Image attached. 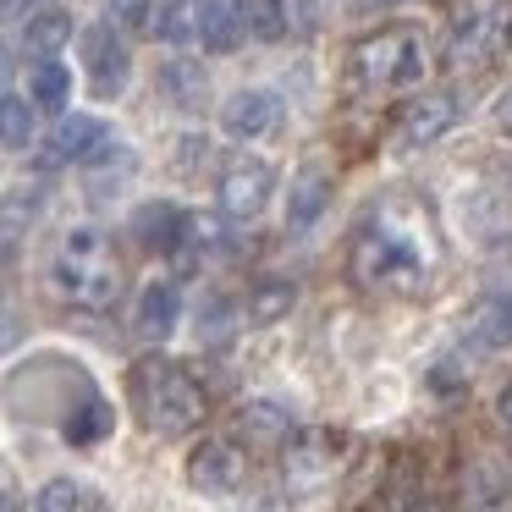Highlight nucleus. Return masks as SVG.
Instances as JSON below:
<instances>
[{"instance_id":"obj_1","label":"nucleus","mask_w":512,"mask_h":512,"mask_svg":"<svg viewBox=\"0 0 512 512\" xmlns=\"http://www.w3.org/2000/svg\"><path fill=\"white\" fill-rule=\"evenodd\" d=\"M347 270L358 292H419L435 270V237L408 210H375L358 226Z\"/></svg>"},{"instance_id":"obj_2","label":"nucleus","mask_w":512,"mask_h":512,"mask_svg":"<svg viewBox=\"0 0 512 512\" xmlns=\"http://www.w3.org/2000/svg\"><path fill=\"white\" fill-rule=\"evenodd\" d=\"M122 287V259L100 226H72L50 259V292L72 309H111Z\"/></svg>"},{"instance_id":"obj_3","label":"nucleus","mask_w":512,"mask_h":512,"mask_svg":"<svg viewBox=\"0 0 512 512\" xmlns=\"http://www.w3.org/2000/svg\"><path fill=\"white\" fill-rule=\"evenodd\" d=\"M127 397L133 413L149 435H188L193 424H204V391L171 358H138L127 375Z\"/></svg>"},{"instance_id":"obj_4","label":"nucleus","mask_w":512,"mask_h":512,"mask_svg":"<svg viewBox=\"0 0 512 512\" xmlns=\"http://www.w3.org/2000/svg\"><path fill=\"white\" fill-rule=\"evenodd\" d=\"M353 78L364 83V89H413V83L424 78V67H430V50H424V34L419 28H380V34L358 39L353 45Z\"/></svg>"},{"instance_id":"obj_5","label":"nucleus","mask_w":512,"mask_h":512,"mask_svg":"<svg viewBox=\"0 0 512 512\" xmlns=\"http://www.w3.org/2000/svg\"><path fill=\"white\" fill-rule=\"evenodd\" d=\"M512 45V6L507 0H457L446 23V67L479 72Z\"/></svg>"},{"instance_id":"obj_6","label":"nucleus","mask_w":512,"mask_h":512,"mask_svg":"<svg viewBox=\"0 0 512 512\" xmlns=\"http://www.w3.org/2000/svg\"><path fill=\"white\" fill-rule=\"evenodd\" d=\"M270 193H276V166L265 155H243L221 171V210L232 221H254L270 204Z\"/></svg>"},{"instance_id":"obj_7","label":"nucleus","mask_w":512,"mask_h":512,"mask_svg":"<svg viewBox=\"0 0 512 512\" xmlns=\"http://www.w3.org/2000/svg\"><path fill=\"white\" fill-rule=\"evenodd\" d=\"M83 67H89L94 94H105V100L127 89V78H133V50H127V39L116 34V23L83 34Z\"/></svg>"},{"instance_id":"obj_8","label":"nucleus","mask_w":512,"mask_h":512,"mask_svg":"<svg viewBox=\"0 0 512 512\" xmlns=\"http://www.w3.org/2000/svg\"><path fill=\"white\" fill-rule=\"evenodd\" d=\"M336 452H342V441H336V435L298 430V441H292V452H287V485L298 490V496L331 485V479H336Z\"/></svg>"},{"instance_id":"obj_9","label":"nucleus","mask_w":512,"mask_h":512,"mask_svg":"<svg viewBox=\"0 0 512 512\" xmlns=\"http://www.w3.org/2000/svg\"><path fill=\"white\" fill-rule=\"evenodd\" d=\"M457 111H463V105H457L452 89H435V94H424V100H413L397 122V149H424V144H435V138H446L457 127Z\"/></svg>"},{"instance_id":"obj_10","label":"nucleus","mask_w":512,"mask_h":512,"mask_svg":"<svg viewBox=\"0 0 512 512\" xmlns=\"http://www.w3.org/2000/svg\"><path fill=\"white\" fill-rule=\"evenodd\" d=\"M243 452H237L232 441H204L193 446L188 457V485L204 490V496H232L237 485H243Z\"/></svg>"},{"instance_id":"obj_11","label":"nucleus","mask_w":512,"mask_h":512,"mask_svg":"<svg viewBox=\"0 0 512 512\" xmlns=\"http://www.w3.org/2000/svg\"><path fill=\"white\" fill-rule=\"evenodd\" d=\"M276 122H281V94H270V89H237L232 100L221 105L226 138H243V144L276 133Z\"/></svg>"},{"instance_id":"obj_12","label":"nucleus","mask_w":512,"mask_h":512,"mask_svg":"<svg viewBox=\"0 0 512 512\" xmlns=\"http://www.w3.org/2000/svg\"><path fill=\"white\" fill-rule=\"evenodd\" d=\"M133 237L144 248H155V254H182L188 248V237H193V215L182 210V204H138V215H133Z\"/></svg>"},{"instance_id":"obj_13","label":"nucleus","mask_w":512,"mask_h":512,"mask_svg":"<svg viewBox=\"0 0 512 512\" xmlns=\"http://www.w3.org/2000/svg\"><path fill=\"white\" fill-rule=\"evenodd\" d=\"M177 325H182V287L177 281H149L133 303V331L144 342H166V336H177Z\"/></svg>"},{"instance_id":"obj_14","label":"nucleus","mask_w":512,"mask_h":512,"mask_svg":"<svg viewBox=\"0 0 512 512\" xmlns=\"http://www.w3.org/2000/svg\"><path fill=\"white\" fill-rule=\"evenodd\" d=\"M325 210H331V171L320 160H309L292 177V193H287V232H309Z\"/></svg>"},{"instance_id":"obj_15","label":"nucleus","mask_w":512,"mask_h":512,"mask_svg":"<svg viewBox=\"0 0 512 512\" xmlns=\"http://www.w3.org/2000/svg\"><path fill=\"white\" fill-rule=\"evenodd\" d=\"M111 149V127L100 116H61L50 133V160H100Z\"/></svg>"},{"instance_id":"obj_16","label":"nucleus","mask_w":512,"mask_h":512,"mask_svg":"<svg viewBox=\"0 0 512 512\" xmlns=\"http://www.w3.org/2000/svg\"><path fill=\"white\" fill-rule=\"evenodd\" d=\"M237 430L254 446H276V441H298V424L281 402H243L237 408Z\"/></svg>"},{"instance_id":"obj_17","label":"nucleus","mask_w":512,"mask_h":512,"mask_svg":"<svg viewBox=\"0 0 512 512\" xmlns=\"http://www.w3.org/2000/svg\"><path fill=\"white\" fill-rule=\"evenodd\" d=\"M204 23V0H155V17H149V34L166 39V45H193Z\"/></svg>"},{"instance_id":"obj_18","label":"nucleus","mask_w":512,"mask_h":512,"mask_svg":"<svg viewBox=\"0 0 512 512\" xmlns=\"http://www.w3.org/2000/svg\"><path fill=\"white\" fill-rule=\"evenodd\" d=\"M243 34H248L243 6H232V0H204L199 45L210 50V56H226V50H237V39H243Z\"/></svg>"},{"instance_id":"obj_19","label":"nucleus","mask_w":512,"mask_h":512,"mask_svg":"<svg viewBox=\"0 0 512 512\" xmlns=\"http://www.w3.org/2000/svg\"><path fill=\"white\" fill-rule=\"evenodd\" d=\"M160 94H166L171 105H182V111H199L204 94H210V78H204V67H193V61H166V67H160Z\"/></svg>"},{"instance_id":"obj_20","label":"nucleus","mask_w":512,"mask_h":512,"mask_svg":"<svg viewBox=\"0 0 512 512\" xmlns=\"http://www.w3.org/2000/svg\"><path fill=\"white\" fill-rule=\"evenodd\" d=\"M507 336H512V303L507 298L479 303V314L468 320V342H474L479 353H501V347H507Z\"/></svg>"},{"instance_id":"obj_21","label":"nucleus","mask_w":512,"mask_h":512,"mask_svg":"<svg viewBox=\"0 0 512 512\" xmlns=\"http://www.w3.org/2000/svg\"><path fill=\"white\" fill-rule=\"evenodd\" d=\"M67 39H72V12H34L28 28H23V50L39 56V61H50Z\"/></svg>"},{"instance_id":"obj_22","label":"nucleus","mask_w":512,"mask_h":512,"mask_svg":"<svg viewBox=\"0 0 512 512\" xmlns=\"http://www.w3.org/2000/svg\"><path fill=\"white\" fill-rule=\"evenodd\" d=\"M28 94H34L39 111H67V100H72V72L61 67V61H39V67L28 72Z\"/></svg>"},{"instance_id":"obj_23","label":"nucleus","mask_w":512,"mask_h":512,"mask_svg":"<svg viewBox=\"0 0 512 512\" xmlns=\"http://www.w3.org/2000/svg\"><path fill=\"white\" fill-rule=\"evenodd\" d=\"M298 303V281H281V276H270V281H259L254 292H248V325H270V320H281V314Z\"/></svg>"},{"instance_id":"obj_24","label":"nucleus","mask_w":512,"mask_h":512,"mask_svg":"<svg viewBox=\"0 0 512 512\" xmlns=\"http://www.w3.org/2000/svg\"><path fill=\"white\" fill-rule=\"evenodd\" d=\"M243 23L254 39L276 45V39H287V6L281 0H243Z\"/></svg>"},{"instance_id":"obj_25","label":"nucleus","mask_w":512,"mask_h":512,"mask_svg":"<svg viewBox=\"0 0 512 512\" xmlns=\"http://www.w3.org/2000/svg\"><path fill=\"white\" fill-rule=\"evenodd\" d=\"M199 336L210 347H226L237 336V309L226 298H204V309H199Z\"/></svg>"},{"instance_id":"obj_26","label":"nucleus","mask_w":512,"mask_h":512,"mask_svg":"<svg viewBox=\"0 0 512 512\" xmlns=\"http://www.w3.org/2000/svg\"><path fill=\"white\" fill-rule=\"evenodd\" d=\"M105 430H111V408H105L100 397H89V408H83V413H72V419H67V441H78V446L100 441Z\"/></svg>"},{"instance_id":"obj_27","label":"nucleus","mask_w":512,"mask_h":512,"mask_svg":"<svg viewBox=\"0 0 512 512\" xmlns=\"http://www.w3.org/2000/svg\"><path fill=\"white\" fill-rule=\"evenodd\" d=\"M0 116H6V149H28V138H34V116H28L23 94H6Z\"/></svg>"},{"instance_id":"obj_28","label":"nucleus","mask_w":512,"mask_h":512,"mask_svg":"<svg viewBox=\"0 0 512 512\" xmlns=\"http://www.w3.org/2000/svg\"><path fill=\"white\" fill-rule=\"evenodd\" d=\"M78 485H72V479H50L45 490H39L34 496V512H78Z\"/></svg>"},{"instance_id":"obj_29","label":"nucleus","mask_w":512,"mask_h":512,"mask_svg":"<svg viewBox=\"0 0 512 512\" xmlns=\"http://www.w3.org/2000/svg\"><path fill=\"white\" fill-rule=\"evenodd\" d=\"M105 17L116 28H144L155 17V0H105Z\"/></svg>"},{"instance_id":"obj_30","label":"nucleus","mask_w":512,"mask_h":512,"mask_svg":"<svg viewBox=\"0 0 512 512\" xmlns=\"http://www.w3.org/2000/svg\"><path fill=\"white\" fill-rule=\"evenodd\" d=\"M34 6H39V0H6V17H12V23H23V17L34 12Z\"/></svg>"},{"instance_id":"obj_31","label":"nucleus","mask_w":512,"mask_h":512,"mask_svg":"<svg viewBox=\"0 0 512 512\" xmlns=\"http://www.w3.org/2000/svg\"><path fill=\"white\" fill-rule=\"evenodd\" d=\"M496 122H501V127H512V89L496 100Z\"/></svg>"},{"instance_id":"obj_32","label":"nucleus","mask_w":512,"mask_h":512,"mask_svg":"<svg viewBox=\"0 0 512 512\" xmlns=\"http://www.w3.org/2000/svg\"><path fill=\"white\" fill-rule=\"evenodd\" d=\"M501 424H507V435H512V386L501 391Z\"/></svg>"},{"instance_id":"obj_33","label":"nucleus","mask_w":512,"mask_h":512,"mask_svg":"<svg viewBox=\"0 0 512 512\" xmlns=\"http://www.w3.org/2000/svg\"><path fill=\"white\" fill-rule=\"evenodd\" d=\"M358 6H391V0H358Z\"/></svg>"},{"instance_id":"obj_34","label":"nucleus","mask_w":512,"mask_h":512,"mask_svg":"<svg viewBox=\"0 0 512 512\" xmlns=\"http://www.w3.org/2000/svg\"><path fill=\"white\" fill-rule=\"evenodd\" d=\"M408 512H441V507H408Z\"/></svg>"}]
</instances>
